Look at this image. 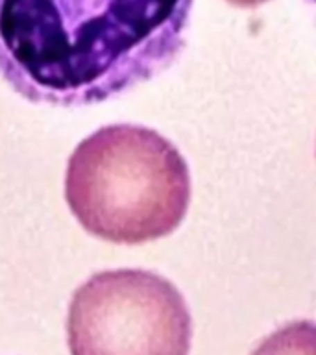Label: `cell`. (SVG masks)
<instances>
[{
    "label": "cell",
    "mask_w": 316,
    "mask_h": 355,
    "mask_svg": "<svg viewBox=\"0 0 316 355\" xmlns=\"http://www.w3.org/2000/svg\"><path fill=\"white\" fill-rule=\"evenodd\" d=\"M194 0H0V76L33 104L80 107L182 54Z\"/></svg>",
    "instance_id": "obj_1"
},
{
    "label": "cell",
    "mask_w": 316,
    "mask_h": 355,
    "mask_svg": "<svg viewBox=\"0 0 316 355\" xmlns=\"http://www.w3.org/2000/svg\"><path fill=\"white\" fill-rule=\"evenodd\" d=\"M65 200L80 226L115 244H143L176 232L191 204V172L155 130L111 124L72 152Z\"/></svg>",
    "instance_id": "obj_2"
},
{
    "label": "cell",
    "mask_w": 316,
    "mask_h": 355,
    "mask_svg": "<svg viewBox=\"0 0 316 355\" xmlns=\"http://www.w3.org/2000/svg\"><path fill=\"white\" fill-rule=\"evenodd\" d=\"M191 338L182 293L150 270L98 272L69 305L71 355H188Z\"/></svg>",
    "instance_id": "obj_3"
},
{
    "label": "cell",
    "mask_w": 316,
    "mask_h": 355,
    "mask_svg": "<svg viewBox=\"0 0 316 355\" xmlns=\"http://www.w3.org/2000/svg\"><path fill=\"white\" fill-rule=\"evenodd\" d=\"M252 355H316V324L290 322L268 335Z\"/></svg>",
    "instance_id": "obj_4"
},
{
    "label": "cell",
    "mask_w": 316,
    "mask_h": 355,
    "mask_svg": "<svg viewBox=\"0 0 316 355\" xmlns=\"http://www.w3.org/2000/svg\"><path fill=\"white\" fill-rule=\"evenodd\" d=\"M229 4L238 6V8H255V6H261L268 2V0H227Z\"/></svg>",
    "instance_id": "obj_5"
},
{
    "label": "cell",
    "mask_w": 316,
    "mask_h": 355,
    "mask_svg": "<svg viewBox=\"0 0 316 355\" xmlns=\"http://www.w3.org/2000/svg\"><path fill=\"white\" fill-rule=\"evenodd\" d=\"M305 4L309 6L310 11H313V15H315V19H316V0H305Z\"/></svg>",
    "instance_id": "obj_6"
}]
</instances>
